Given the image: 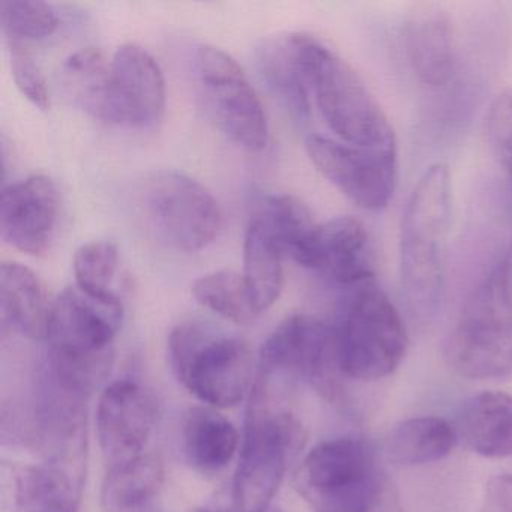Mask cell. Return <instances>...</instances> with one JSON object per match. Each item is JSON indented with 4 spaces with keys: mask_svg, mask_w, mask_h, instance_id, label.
Returning a JSON list of instances; mask_svg holds the SVG:
<instances>
[{
    "mask_svg": "<svg viewBox=\"0 0 512 512\" xmlns=\"http://www.w3.org/2000/svg\"><path fill=\"white\" fill-rule=\"evenodd\" d=\"M200 95L212 121L233 143L260 151L268 143V119L247 74L229 53L202 46L194 58Z\"/></svg>",
    "mask_w": 512,
    "mask_h": 512,
    "instance_id": "obj_11",
    "label": "cell"
},
{
    "mask_svg": "<svg viewBox=\"0 0 512 512\" xmlns=\"http://www.w3.org/2000/svg\"><path fill=\"white\" fill-rule=\"evenodd\" d=\"M166 112V80L157 59L139 44L116 50L110 80L109 124L149 130Z\"/></svg>",
    "mask_w": 512,
    "mask_h": 512,
    "instance_id": "obj_13",
    "label": "cell"
},
{
    "mask_svg": "<svg viewBox=\"0 0 512 512\" xmlns=\"http://www.w3.org/2000/svg\"><path fill=\"white\" fill-rule=\"evenodd\" d=\"M302 32L266 38L256 50V67L269 91L299 124L310 118V85L302 53Z\"/></svg>",
    "mask_w": 512,
    "mask_h": 512,
    "instance_id": "obj_17",
    "label": "cell"
},
{
    "mask_svg": "<svg viewBox=\"0 0 512 512\" xmlns=\"http://www.w3.org/2000/svg\"><path fill=\"white\" fill-rule=\"evenodd\" d=\"M253 215L265 223L284 256L305 265L319 224L302 200L290 194L265 196L257 202Z\"/></svg>",
    "mask_w": 512,
    "mask_h": 512,
    "instance_id": "obj_27",
    "label": "cell"
},
{
    "mask_svg": "<svg viewBox=\"0 0 512 512\" xmlns=\"http://www.w3.org/2000/svg\"><path fill=\"white\" fill-rule=\"evenodd\" d=\"M457 428L439 416H416L398 422L386 437L389 460L400 466H421L443 460L458 442Z\"/></svg>",
    "mask_w": 512,
    "mask_h": 512,
    "instance_id": "obj_25",
    "label": "cell"
},
{
    "mask_svg": "<svg viewBox=\"0 0 512 512\" xmlns=\"http://www.w3.org/2000/svg\"><path fill=\"white\" fill-rule=\"evenodd\" d=\"M0 20L5 38L20 43L50 37L59 23L52 5L38 0H5L0 5Z\"/></svg>",
    "mask_w": 512,
    "mask_h": 512,
    "instance_id": "obj_29",
    "label": "cell"
},
{
    "mask_svg": "<svg viewBox=\"0 0 512 512\" xmlns=\"http://www.w3.org/2000/svg\"><path fill=\"white\" fill-rule=\"evenodd\" d=\"M11 512H80L85 478L46 461L14 472Z\"/></svg>",
    "mask_w": 512,
    "mask_h": 512,
    "instance_id": "obj_21",
    "label": "cell"
},
{
    "mask_svg": "<svg viewBox=\"0 0 512 512\" xmlns=\"http://www.w3.org/2000/svg\"><path fill=\"white\" fill-rule=\"evenodd\" d=\"M304 268L350 289L374 280V256L367 227L353 217L319 224Z\"/></svg>",
    "mask_w": 512,
    "mask_h": 512,
    "instance_id": "obj_16",
    "label": "cell"
},
{
    "mask_svg": "<svg viewBox=\"0 0 512 512\" xmlns=\"http://www.w3.org/2000/svg\"><path fill=\"white\" fill-rule=\"evenodd\" d=\"M119 266V250L110 241H92L74 254L76 284L92 293H115L112 281Z\"/></svg>",
    "mask_w": 512,
    "mask_h": 512,
    "instance_id": "obj_30",
    "label": "cell"
},
{
    "mask_svg": "<svg viewBox=\"0 0 512 512\" xmlns=\"http://www.w3.org/2000/svg\"><path fill=\"white\" fill-rule=\"evenodd\" d=\"M194 298L203 307L230 322L251 323L259 317L251 304L242 274L235 271H215L203 275L193 284Z\"/></svg>",
    "mask_w": 512,
    "mask_h": 512,
    "instance_id": "obj_28",
    "label": "cell"
},
{
    "mask_svg": "<svg viewBox=\"0 0 512 512\" xmlns=\"http://www.w3.org/2000/svg\"><path fill=\"white\" fill-rule=\"evenodd\" d=\"M239 446L235 425L212 407H191L182 422V448L197 472L214 475L229 466Z\"/></svg>",
    "mask_w": 512,
    "mask_h": 512,
    "instance_id": "obj_23",
    "label": "cell"
},
{
    "mask_svg": "<svg viewBox=\"0 0 512 512\" xmlns=\"http://www.w3.org/2000/svg\"><path fill=\"white\" fill-rule=\"evenodd\" d=\"M112 61L97 47H83L62 65L61 83L74 106L107 122Z\"/></svg>",
    "mask_w": 512,
    "mask_h": 512,
    "instance_id": "obj_26",
    "label": "cell"
},
{
    "mask_svg": "<svg viewBox=\"0 0 512 512\" xmlns=\"http://www.w3.org/2000/svg\"><path fill=\"white\" fill-rule=\"evenodd\" d=\"M194 512H238L236 509H233V511H226V509H214V508H200L196 509ZM266 512H281L278 511V509H268Z\"/></svg>",
    "mask_w": 512,
    "mask_h": 512,
    "instance_id": "obj_34",
    "label": "cell"
},
{
    "mask_svg": "<svg viewBox=\"0 0 512 512\" xmlns=\"http://www.w3.org/2000/svg\"><path fill=\"white\" fill-rule=\"evenodd\" d=\"M487 139L512 182V88L500 92L488 110Z\"/></svg>",
    "mask_w": 512,
    "mask_h": 512,
    "instance_id": "obj_32",
    "label": "cell"
},
{
    "mask_svg": "<svg viewBox=\"0 0 512 512\" xmlns=\"http://www.w3.org/2000/svg\"><path fill=\"white\" fill-rule=\"evenodd\" d=\"M457 433L481 457H512V395L488 391L469 398L458 415Z\"/></svg>",
    "mask_w": 512,
    "mask_h": 512,
    "instance_id": "obj_20",
    "label": "cell"
},
{
    "mask_svg": "<svg viewBox=\"0 0 512 512\" xmlns=\"http://www.w3.org/2000/svg\"><path fill=\"white\" fill-rule=\"evenodd\" d=\"M293 484L313 512H374L383 476L373 445L344 436L314 446L296 467Z\"/></svg>",
    "mask_w": 512,
    "mask_h": 512,
    "instance_id": "obj_8",
    "label": "cell"
},
{
    "mask_svg": "<svg viewBox=\"0 0 512 512\" xmlns=\"http://www.w3.org/2000/svg\"><path fill=\"white\" fill-rule=\"evenodd\" d=\"M164 478L163 460L154 452L110 466L101 485V509L103 512H154Z\"/></svg>",
    "mask_w": 512,
    "mask_h": 512,
    "instance_id": "obj_22",
    "label": "cell"
},
{
    "mask_svg": "<svg viewBox=\"0 0 512 512\" xmlns=\"http://www.w3.org/2000/svg\"><path fill=\"white\" fill-rule=\"evenodd\" d=\"M157 422L151 392L133 380H116L104 388L97 407V434L110 466L145 454Z\"/></svg>",
    "mask_w": 512,
    "mask_h": 512,
    "instance_id": "obj_14",
    "label": "cell"
},
{
    "mask_svg": "<svg viewBox=\"0 0 512 512\" xmlns=\"http://www.w3.org/2000/svg\"><path fill=\"white\" fill-rule=\"evenodd\" d=\"M310 160L320 173L359 208H386L397 187V148H359L323 136L307 139Z\"/></svg>",
    "mask_w": 512,
    "mask_h": 512,
    "instance_id": "obj_12",
    "label": "cell"
},
{
    "mask_svg": "<svg viewBox=\"0 0 512 512\" xmlns=\"http://www.w3.org/2000/svg\"><path fill=\"white\" fill-rule=\"evenodd\" d=\"M58 212V188L49 176L8 185L0 203L2 238L22 253L40 256L52 241Z\"/></svg>",
    "mask_w": 512,
    "mask_h": 512,
    "instance_id": "obj_15",
    "label": "cell"
},
{
    "mask_svg": "<svg viewBox=\"0 0 512 512\" xmlns=\"http://www.w3.org/2000/svg\"><path fill=\"white\" fill-rule=\"evenodd\" d=\"M481 512H512V475L494 476L488 481Z\"/></svg>",
    "mask_w": 512,
    "mask_h": 512,
    "instance_id": "obj_33",
    "label": "cell"
},
{
    "mask_svg": "<svg viewBox=\"0 0 512 512\" xmlns=\"http://www.w3.org/2000/svg\"><path fill=\"white\" fill-rule=\"evenodd\" d=\"M449 367L467 379L512 371V241L464 302L445 346Z\"/></svg>",
    "mask_w": 512,
    "mask_h": 512,
    "instance_id": "obj_3",
    "label": "cell"
},
{
    "mask_svg": "<svg viewBox=\"0 0 512 512\" xmlns=\"http://www.w3.org/2000/svg\"><path fill=\"white\" fill-rule=\"evenodd\" d=\"M5 40H7L8 55H10L11 73L17 88L26 100L40 107L41 110H46L50 106V97L43 71L38 67L37 61L25 43L8 40V38Z\"/></svg>",
    "mask_w": 512,
    "mask_h": 512,
    "instance_id": "obj_31",
    "label": "cell"
},
{
    "mask_svg": "<svg viewBox=\"0 0 512 512\" xmlns=\"http://www.w3.org/2000/svg\"><path fill=\"white\" fill-rule=\"evenodd\" d=\"M52 307L53 301L31 269L16 262L2 263L0 313L4 331L44 341Z\"/></svg>",
    "mask_w": 512,
    "mask_h": 512,
    "instance_id": "obj_19",
    "label": "cell"
},
{
    "mask_svg": "<svg viewBox=\"0 0 512 512\" xmlns=\"http://www.w3.org/2000/svg\"><path fill=\"white\" fill-rule=\"evenodd\" d=\"M452 220L449 167H428L413 188L401 224V287L415 316L428 317L442 296Z\"/></svg>",
    "mask_w": 512,
    "mask_h": 512,
    "instance_id": "obj_2",
    "label": "cell"
},
{
    "mask_svg": "<svg viewBox=\"0 0 512 512\" xmlns=\"http://www.w3.org/2000/svg\"><path fill=\"white\" fill-rule=\"evenodd\" d=\"M302 53L311 94L332 133L359 148H397L388 116L352 65L310 34Z\"/></svg>",
    "mask_w": 512,
    "mask_h": 512,
    "instance_id": "obj_5",
    "label": "cell"
},
{
    "mask_svg": "<svg viewBox=\"0 0 512 512\" xmlns=\"http://www.w3.org/2000/svg\"><path fill=\"white\" fill-rule=\"evenodd\" d=\"M280 397L251 388L241 455L233 478L238 512H266L307 442L304 425Z\"/></svg>",
    "mask_w": 512,
    "mask_h": 512,
    "instance_id": "obj_4",
    "label": "cell"
},
{
    "mask_svg": "<svg viewBox=\"0 0 512 512\" xmlns=\"http://www.w3.org/2000/svg\"><path fill=\"white\" fill-rule=\"evenodd\" d=\"M124 322V304L116 293H92L67 287L53 301L41 367L59 383L91 395L109 377L115 340Z\"/></svg>",
    "mask_w": 512,
    "mask_h": 512,
    "instance_id": "obj_1",
    "label": "cell"
},
{
    "mask_svg": "<svg viewBox=\"0 0 512 512\" xmlns=\"http://www.w3.org/2000/svg\"><path fill=\"white\" fill-rule=\"evenodd\" d=\"M403 35L407 59L416 77L431 88L448 85L457 65L448 17L436 10L419 11L407 20Z\"/></svg>",
    "mask_w": 512,
    "mask_h": 512,
    "instance_id": "obj_18",
    "label": "cell"
},
{
    "mask_svg": "<svg viewBox=\"0 0 512 512\" xmlns=\"http://www.w3.org/2000/svg\"><path fill=\"white\" fill-rule=\"evenodd\" d=\"M142 205L152 229L176 250L196 253L217 239L223 214L215 197L178 170H160L146 179Z\"/></svg>",
    "mask_w": 512,
    "mask_h": 512,
    "instance_id": "obj_10",
    "label": "cell"
},
{
    "mask_svg": "<svg viewBox=\"0 0 512 512\" xmlns=\"http://www.w3.org/2000/svg\"><path fill=\"white\" fill-rule=\"evenodd\" d=\"M340 376L334 326L308 314H293L266 338L254 385L283 397L287 386L304 383L331 398Z\"/></svg>",
    "mask_w": 512,
    "mask_h": 512,
    "instance_id": "obj_9",
    "label": "cell"
},
{
    "mask_svg": "<svg viewBox=\"0 0 512 512\" xmlns=\"http://www.w3.org/2000/svg\"><path fill=\"white\" fill-rule=\"evenodd\" d=\"M283 250L256 215L250 218L244 239V278L251 304L263 314L280 298L284 287Z\"/></svg>",
    "mask_w": 512,
    "mask_h": 512,
    "instance_id": "obj_24",
    "label": "cell"
},
{
    "mask_svg": "<svg viewBox=\"0 0 512 512\" xmlns=\"http://www.w3.org/2000/svg\"><path fill=\"white\" fill-rule=\"evenodd\" d=\"M169 359L182 385L209 407L236 406L250 395L256 379L250 346L205 322L173 329Z\"/></svg>",
    "mask_w": 512,
    "mask_h": 512,
    "instance_id": "obj_6",
    "label": "cell"
},
{
    "mask_svg": "<svg viewBox=\"0 0 512 512\" xmlns=\"http://www.w3.org/2000/svg\"><path fill=\"white\" fill-rule=\"evenodd\" d=\"M346 290L334 326L341 374L361 382L383 379L406 355V326L376 281Z\"/></svg>",
    "mask_w": 512,
    "mask_h": 512,
    "instance_id": "obj_7",
    "label": "cell"
}]
</instances>
